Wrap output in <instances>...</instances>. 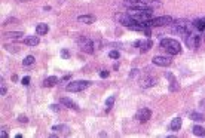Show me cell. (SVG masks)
Instances as JSON below:
<instances>
[{
    "instance_id": "1",
    "label": "cell",
    "mask_w": 205,
    "mask_h": 138,
    "mask_svg": "<svg viewBox=\"0 0 205 138\" xmlns=\"http://www.w3.org/2000/svg\"><path fill=\"white\" fill-rule=\"evenodd\" d=\"M135 23L138 24H144L147 23V21H150L152 18V8H149V6H140V5H134V8H129L128 9V12H126Z\"/></svg>"
},
{
    "instance_id": "2",
    "label": "cell",
    "mask_w": 205,
    "mask_h": 138,
    "mask_svg": "<svg viewBox=\"0 0 205 138\" xmlns=\"http://www.w3.org/2000/svg\"><path fill=\"white\" fill-rule=\"evenodd\" d=\"M160 48L165 52H168L170 55H178L182 52V45L174 39H162L160 40Z\"/></svg>"
},
{
    "instance_id": "3",
    "label": "cell",
    "mask_w": 205,
    "mask_h": 138,
    "mask_svg": "<svg viewBox=\"0 0 205 138\" xmlns=\"http://www.w3.org/2000/svg\"><path fill=\"white\" fill-rule=\"evenodd\" d=\"M172 18L168 16V15H165V16H158V18H152L150 21L144 24V27H164V25H171L172 24Z\"/></svg>"
},
{
    "instance_id": "4",
    "label": "cell",
    "mask_w": 205,
    "mask_h": 138,
    "mask_svg": "<svg viewBox=\"0 0 205 138\" xmlns=\"http://www.w3.org/2000/svg\"><path fill=\"white\" fill-rule=\"evenodd\" d=\"M91 85V82H86V80H73L70 82L67 86H66V89L68 92H80V91H85L88 86Z\"/></svg>"
},
{
    "instance_id": "5",
    "label": "cell",
    "mask_w": 205,
    "mask_h": 138,
    "mask_svg": "<svg viewBox=\"0 0 205 138\" xmlns=\"http://www.w3.org/2000/svg\"><path fill=\"white\" fill-rule=\"evenodd\" d=\"M77 43H79V48L82 52H86V54H92L94 52V42H92L91 39L80 37L79 40H77Z\"/></svg>"
},
{
    "instance_id": "6",
    "label": "cell",
    "mask_w": 205,
    "mask_h": 138,
    "mask_svg": "<svg viewBox=\"0 0 205 138\" xmlns=\"http://www.w3.org/2000/svg\"><path fill=\"white\" fill-rule=\"evenodd\" d=\"M199 43H201V36L193 34V33L186 36V45H187V48L196 49V48H199Z\"/></svg>"
},
{
    "instance_id": "7",
    "label": "cell",
    "mask_w": 205,
    "mask_h": 138,
    "mask_svg": "<svg viewBox=\"0 0 205 138\" xmlns=\"http://www.w3.org/2000/svg\"><path fill=\"white\" fill-rule=\"evenodd\" d=\"M152 61H153L155 65H159V67H168L172 64V59L170 57H160V55H156Z\"/></svg>"
},
{
    "instance_id": "8",
    "label": "cell",
    "mask_w": 205,
    "mask_h": 138,
    "mask_svg": "<svg viewBox=\"0 0 205 138\" xmlns=\"http://www.w3.org/2000/svg\"><path fill=\"white\" fill-rule=\"evenodd\" d=\"M150 117H152V111L149 108H140L135 115V119H138V122H141V123L147 122Z\"/></svg>"
},
{
    "instance_id": "9",
    "label": "cell",
    "mask_w": 205,
    "mask_h": 138,
    "mask_svg": "<svg viewBox=\"0 0 205 138\" xmlns=\"http://www.w3.org/2000/svg\"><path fill=\"white\" fill-rule=\"evenodd\" d=\"M165 77L170 80V91L171 92H177L178 89H180V85H178V82H177V79L174 77V74H172V73L167 71V73H165Z\"/></svg>"
},
{
    "instance_id": "10",
    "label": "cell",
    "mask_w": 205,
    "mask_h": 138,
    "mask_svg": "<svg viewBox=\"0 0 205 138\" xmlns=\"http://www.w3.org/2000/svg\"><path fill=\"white\" fill-rule=\"evenodd\" d=\"M134 45H135V46H140V52H147L149 49L152 48L153 42H152L150 39H146V40H138V42H135Z\"/></svg>"
},
{
    "instance_id": "11",
    "label": "cell",
    "mask_w": 205,
    "mask_h": 138,
    "mask_svg": "<svg viewBox=\"0 0 205 138\" xmlns=\"http://www.w3.org/2000/svg\"><path fill=\"white\" fill-rule=\"evenodd\" d=\"M59 103L63 104L64 107H67V108H71V110H79V105L74 103L73 100L67 98V97H61V98H59Z\"/></svg>"
},
{
    "instance_id": "12",
    "label": "cell",
    "mask_w": 205,
    "mask_h": 138,
    "mask_svg": "<svg viewBox=\"0 0 205 138\" xmlns=\"http://www.w3.org/2000/svg\"><path fill=\"white\" fill-rule=\"evenodd\" d=\"M155 83H156V79H155V77H144V79L140 80V86H141L143 89H147V88L155 86Z\"/></svg>"
},
{
    "instance_id": "13",
    "label": "cell",
    "mask_w": 205,
    "mask_h": 138,
    "mask_svg": "<svg viewBox=\"0 0 205 138\" xmlns=\"http://www.w3.org/2000/svg\"><path fill=\"white\" fill-rule=\"evenodd\" d=\"M52 131L54 132H57L58 135H68L70 134V128L67 125H55V126H52Z\"/></svg>"
},
{
    "instance_id": "14",
    "label": "cell",
    "mask_w": 205,
    "mask_h": 138,
    "mask_svg": "<svg viewBox=\"0 0 205 138\" xmlns=\"http://www.w3.org/2000/svg\"><path fill=\"white\" fill-rule=\"evenodd\" d=\"M39 42H40L39 36H27V37L24 39V43L28 45V46H37L39 45Z\"/></svg>"
},
{
    "instance_id": "15",
    "label": "cell",
    "mask_w": 205,
    "mask_h": 138,
    "mask_svg": "<svg viewBox=\"0 0 205 138\" xmlns=\"http://www.w3.org/2000/svg\"><path fill=\"white\" fill-rule=\"evenodd\" d=\"M77 21L80 24H94L95 23V16L94 15H80V16H77Z\"/></svg>"
},
{
    "instance_id": "16",
    "label": "cell",
    "mask_w": 205,
    "mask_h": 138,
    "mask_svg": "<svg viewBox=\"0 0 205 138\" xmlns=\"http://www.w3.org/2000/svg\"><path fill=\"white\" fill-rule=\"evenodd\" d=\"M171 131H180L182 129V117H174L170 123Z\"/></svg>"
},
{
    "instance_id": "17",
    "label": "cell",
    "mask_w": 205,
    "mask_h": 138,
    "mask_svg": "<svg viewBox=\"0 0 205 138\" xmlns=\"http://www.w3.org/2000/svg\"><path fill=\"white\" fill-rule=\"evenodd\" d=\"M48 31H49L48 24H45V23L37 24V27H36V33H37V36H45Z\"/></svg>"
},
{
    "instance_id": "18",
    "label": "cell",
    "mask_w": 205,
    "mask_h": 138,
    "mask_svg": "<svg viewBox=\"0 0 205 138\" xmlns=\"http://www.w3.org/2000/svg\"><path fill=\"white\" fill-rule=\"evenodd\" d=\"M57 83H58V77H55V76H51V77L45 79V82H43V86H45V88H52V86H55Z\"/></svg>"
},
{
    "instance_id": "19",
    "label": "cell",
    "mask_w": 205,
    "mask_h": 138,
    "mask_svg": "<svg viewBox=\"0 0 205 138\" xmlns=\"http://www.w3.org/2000/svg\"><path fill=\"white\" fill-rule=\"evenodd\" d=\"M192 134H193V135H198V137H205V128L199 126V125H193Z\"/></svg>"
},
{
    "instance_id": "20",
    "label": "cell",
    "mask_w": 205,
    "mask_h": 138,
    "mask_svg": "<svg viewBox=\"0 0 205 138\" xmlns=\"http://www.w3.org/2000/svg\"><path fill=\"white\" fill-rule=\"evenodd\" d=\"M195 28L198 30V31H204L205 30V18H201V19H198V21H195Z\"/></svg>"
},
{
    "instance_id": "21",
    "label": "cell",
    "mask_w": 205,
    "mask_h": 138,
    "mask_svg": "<svg viewBox=\"0 0 205 138\" xmlns=\"http://www.w3.org/2000/svg\"><path fill=\"white\" fill-rule=\"evenodd\" d=\"M190 119H192L193 122H204V120H205L204 115H201V113H196V111L190 113Z\"/></svg>"
},
{
    "instance_id": "22",
    "label": "cell",
    "mask_w": 205,
    "mask_h": 138,
    "mask_svg": "<svg viewBox=\"0 0 205 138\" xmlns=\"http://www.w3.org/2000/svg\"><path fill=\"white\" fill-rule=\"evenodd\" d=\"M5 36H6L8 39H15V40H16V39H20V37L24 36V34L21 33V31H9V33H6Z\"/></svg>"
},
{
    "instance_id": "23",
    "label": "cell",
    "mask_w": 205,
    "mask_h": 138,
    "mask_svg": "<svg viewBox=\"0 0 205 138\" xmlns=\"http://www.w3.org/2000/svg\"><path fill=\"white\" fill-rule=\"evenodd\" d=\"M33 62H34V57H33V55H28V57H25V58H24L23 65H25V67H27V65H31Z\"/></svg>"
},
{
    "instance_id": "24",
    "label": "cell",
    "mask_w": 205,
    "mask_h": 138,
    "mask_svg": "<svg viewBox=\"0 0 205 138\" xmlns=\"http://www.w3.org/2000/svg\"><path fill=\"white\" fill-rule=\"evenodd\" d=\"M114 104V97H110V98H107L106 100V105H107V110H110L112 107H113Z\"/></svg>"
},
{
    "instance_id": "25",
    "label": "cell",
    "mask_w": 205,
    "mask_h": 138,
    "mask_svg": "<svg viewBox=\"0 0 205 138\" xmlns=\"http://www.w3.org/2000/svg\"><path fill=\"white\" fill-rule=\"evenodd\" d=\"M109 57L113 58V59H119V57H120V54L117 52V51H110L109 52Z\"/></svg>"
},
{
    "instance_id": "26",
    "label": "cell",
    "mask_w": 205,
    "mask_h": 138,
    "mask_svg": "<svg viewBox=\"0 0 205 138\" xmlns=\"http://www.w3.org/2000/svg\"><path fill=\"white\" fill-rule=\"evenodd\" d=\"M61 57L64 58V59H68V58H70V52H68L67 49H63V51H61Z\"/></svg>"
},
{
    "instance_id": "27",
    "label": "cell",
    "mask_w": 205,
    "mask_h": 138,
    "mask_svg": "<svg viewBox=\"0 0 205 138\" xmlns=\"http://www.w3.org/2000/svg\"><path fill=\"white\" fill-rule=\"evenodd\" d=\"M23 85L24 86H28V85H30V77H28V76H25V77H23Z\"/></svg>"
},
{
    "instance_id": "28",
    "label": "cell",
    "mask_w": 205,
    "mask_h": 138,
    "mask_svg": "<svg viewBox=\"0 0 205 138\" xmlns=\"http://www.w3.org/2000/svg\"><path fill=\"white\" fill-rule=\"evenodd\" d=\"M109 74H110V73H109L107 70H103L101 73H100V76H101L103 79H106V77H109Z\"/></svg>"
},
{
    "instance_id": "29",
    "label": "cell",
    "mask_w": 205,
    "mask_h": 138,
    "mask_svg": "<svg viewBox=\"0 0 205 138\" xmlns=\"http://www.w3.org/2000/svg\"><path fill=\"white\" fill-rule=\"evenodd\" d=\"M0 135H2V138H8V129L6 128H2V134Z\"/></svg>"
},
{
    "instance_id": "30",
    "label": "cell",
    "mask_w": 205,
    "mask_h": 138,
    "mask_svg": "<svg viewBox=\"0 0 205 138\" xmlns=\"http://www.w3.org/2000/svg\"><path fill=\"white\" fill-rule=\"evenodd\" d=\"M21 123H27L28 122V117H25V116H20V119H18Z\"/></svg>"
},
{
    "instance_id": "31",
    "label": "cell",
    "mask_w": 205,
    "mask_h": 138,
    "mask_svg": "<svg viewBox=\"0 0 205 138\" xmlns=\"http://www.w3.org/2000/svg\"><path fill=\"white\" fill-rule=\"evenodd\" d=\"M137 74H138V70H137V69H132V70H131V74H129V77H135Z\"/></svg>"
},
{
    "instance_id": "32",
    "label": "cell",
    "mask_w": 205,
    "mask_h": 138,
    "mask_svg": "<svg viewBox=\"0 0 205 138\" xmlns=\"http://www.w3.org/2000/svg\"><path fill=\"white\" fill-rule=\"evenodd\" d=\"M51 110H54V111H59L61 108H59V105H57V104H52V105H51Z\"/></svg>"
},
{
    "instance_id": "33",
    "label": "cell",
    "mask_w": 205,
    "mask_h": 138,
    "mask_svg": "<svg viewBox=\"0 0 205 138\" xmlns=\"http://www.w3.org/2000/svg\"><path fill=\"white\" fill-rule=\"evenodd\" d=\"M5 94H6V88H2V89H0V95H2V97H3V95H5Z\"/></svg>"
},
{
    "instance_id": "34",
    "label": "cell",
    "mask_w": 205,
    "mask_h": 138,
    "mask_svg": "<svg viewBox=\"0 0 205 138\" xmlns=\"http://www.w3.org/2000/svg\"><path fill=\"white\" fill-rule=\"evenodd\" d=\"M12 80L16 82V80H18V76H16V74H13V76H12Z\"/></svg>"
},
{
    "instance_id": "35",
    "label": "cell",
    "mask_w": 205,
    "mask_h": 138,
    "mask_svg": "<svg viewBox=\"0 0 205 138\" xmlns=\"http://www.w3.org/2000/svg\"><path fill=\"white\" fill-rule=\"evenodd\" d=\"M131 2H134V3H140V2H141V3H143L144 0H131Z\"/></svg>"
},
{
    "instance_id": "36",
    "label": "cell",
    "mask_w": 205,
    "mask_h": 138,
    "mask_svg": "<svg viewBox=\"0 0 205 138\" xmlns=\"http://www.w3.org/2000/svg\"><path fill=\"white\" fill-rule=\"evenodd\" d=\"M20 2H30V0H20Z\"/></svg>"
}]
</instances>
